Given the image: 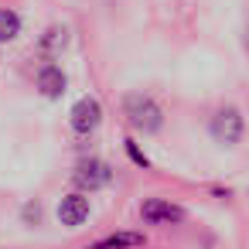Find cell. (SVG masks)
<instances>
[{"label":"cell","mask_w":249,"mask_h":249,"mask_svg":"<svg viewBox=\"0 0 249 249\" xmlns=\"http://www.w3.org/2000/svg\"><path fill=\"white\" fill-rule=\"evenodd\" d=\"M123 113H126V120H130V126L140 130V133H157V130L164 126L160 106H157L150 96H143V92H130V96L123 99Z\"/></svg>","instance_id":"1"},{"label":"cell","mask_w":249,"mask_h":249,"mask_svg":"<svg viewBox=\"0 0 249 249\" xmlns=\"http://www.w3.org/2000/svg\"><path fill=\"white\" fill-rule=\"evenodd\" d=\"M72 181H75L82 191H99V188H106V184L113 181V167H109L106 160H99V157H89V160H82V164L75 167Z\"/></svg>","instance_id":"2"},{"label":"cell","mask_w":249,"mask_h":249,"mask_svg":"<svg viewBox=\"0 0 249 249\" xmlns=\"http://www.w3.org/2000/svg\"><path fill=\"white\" fill-rule=\"evenodd\" d=\"M140 218H143L147 225H174V222H184V218H188V212H184L181 205H174V201L147 198V201L140 205Z\"/></svg>","instance_id":"3"},{"label":"cell","mask_w":249,"mask_h":249,"mask_svg":"<svg viewBox=\"0 0 249 249\" xmlns=\"http://www.w3.org/2000/svg\"><path fill=\"white\" fill-rule=\"evenodd\" d=\"M212 137L218 143H225V147L239 143V137H242V116H239L235 106H225V109H218L212 116Z\"/></svg>","instance_id":"4"},{"label":"cell","mask_w":249,"mask_h":249,"mask_svg":"<svg viewBox=\"0 0 249 249\" xmlns=\"http://www.w3.org/2000/svg\"><path fill=\"white\" fill-rule=\"evenodd\" d=\"M69 120H72V130L75 133H92L99 123H103V106H99V99H92V96H82L75 106H72V113H69Z\"/></svg>","instance_id":"5"},{"label":"cell","mask_w":249,"mask_h":249,"mask_svg":"<svg viewBox=\"0 0 249 249\" xmlns=\"http://www.w3.org/2000/svg\"><path fill=\"white\" fill-rule=\"evenodd\" d=\"M86 218H89V198L86 195H65L58 205V222L69 229H79Z\"/></svg>","instance_id":"6"},{"label":"cell","mask_w":249,"mask_h":249,"mask_svg":"<svg viewBox=\"0 0 249 249\" xmlns=\"http://www.w3.org/2000/svg\"><path fill=\"white\" fill-rule=\"evenodd\" d=\"M38 89H41V96L58 99V96L65 92V72H62L58 65H45V69L38 72Z\"/></svg>","instance_id":"7"},{"label":"cell","mask_w":249,"mask_h":249,"mask_svg":"<svg viewBox=\"0 0 249 249\" xmlns=\"http://www.w3.org/2000/svg\"><path fill=\"white\" fill-rule=\"evenodd\" d=\"M65 41H69V31H65L62 24H52V28L45 31V38H41V45H38V48H41V55H48V58H52V55H58V52L65 48Z\"/></svg>","instance_id":"8"},{"label":"cell","mask_w":249,"mask_h":249,"mask_svg":"<svg viewBox=\"0 0 249 249\" xmlns=\"http://www.w3.org/2000/svg\"><path fill=\"white\" fill-rule=\"evenodd\" d=\"M133 246H143V235H140V232H116V235H109V239H99V242L89 246V249H133Z\"/></svg>","instance_id":"9"},{"label":"cell","mask_w":249,"mask_h":249,"mask_svg":"<svg viewBox=\"0 0 249 249\" xmlns=\"http://www.w3.org/2000/svg\"><path fill=\"white\" fill-rule=\"evenodd\" d=\"M21 35V18L11 7H0V45H7Z\"/></svg>","instance_id":"10"},{"label":"cell","mask_w":249,"mask_h":249,"mask_svg":"<svg viewBox=\"0 0 249 249\" xmlns=\"http://www.w3.org/2000/svg\"><path fill=\"white\" fill-rule=\"evenodd\" d=\"M126 154L133 157V164H140V167H150V160H147V157L137 150V143H133V140H126Z\"/></svg>","instance_id":"11"},{"label":"cell","mask_w":249,"mask_h":249,"mask_svg":"<svg viewBox=\"0 0 249 249\" xmlns=\"http://www.w3.org/2000/svg\"><path fill=\"white\" fill-rule=\"evenodd\" d=\"M24 215H28V218H35V222H38V215H41V208H38V205H28V208H24Z\"/></svg>","instance_id":"12"}]
</instances>
